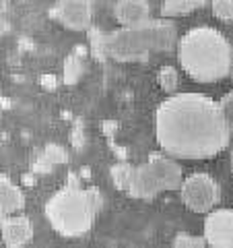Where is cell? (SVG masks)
<instances>
[{
  "label": "cell",
  "instance_id": "d6986e66",
  "mask_svg": "<svg viewBox=\"0 0 233 248\" xmlns=\"http://www.w3.org/2000/svg\"><path fill=\"white\" fill-rule=\"evenodd\" d=\"M211 9L219 21H233V0H211Z\"/></svg>",
  "mask_w": 233,
  "mask_h": 248
},
{
  "label": "cell",
  "instance_id": "e0dca14e",
  "mask_svg": "<svg viewBox=\"0 0 233 248\" xmlns=\"http://www.w3.org/2000/svg\"><path fill=\"white\" fill-rule=\"evenodd\" d=\"M89 48L91 54L95 56V60H107L105 56V33H102L99 29H89Z\"/></svg>",
  "mask_w": 233,
  "mask_h": 248
},
{
  "label": "cell",
  "instance_id": "2e32d148",
  "mask_svg": "<svg viewBox=\"0 0 233 248\" xmlns=\"http://www.w3.org/2000/svg\"><path fill=\"white\" fill-rule=\"evenodd\" d=\"M130 172H132V164L128 161H118V164H114L112 170H110V178H112V184L116 186L118 190L126 192L128 188V180H130Z\"/></svg>",
  "mask_w": 233,
  "mask_h": 248
},
{
  "label": "cell",
  "instance_id": "8fae6325",
  "mask_svg": "<svg viewBox=\"0 0 233 248\" xmlns=\"http://www.w3.org/2000/svg\"><path fill=\"white\" fill-rule=\"evenodd\" d=\"M114 17L122 27H134L151 21V6L146 0H116Z\"/></svg>",
  "mask_w": 233,
  "mask_h": 248
},
{
  "label": "cell",
  "instance_id": "9c48e42d",
  "mask_svg": "<svg viewBox=\"0 0 233 248\" xmlns=\"http://www.w3.org/2000/svg\"><path fill=\"white\" fill-rule=\"evenodd\" d=\"M0 232H2V244L9 248H21L29 244L33 240V223L29 217L15 213V215H6L0 221Z\"/></svg>",
  "mask_w": 233,
  "mask_h": 248
},
{
  "label": "cell",
  "instance_id": "ffe728a7",
  "mask_svg": "<svg viewBox=\"0 0 233 248\" xmlns=\"http://www.w3.org/2000/svg\"><path fill=\"white\" fill-rule=\"evenodd\" d=\"M42 155L50 161L54 168L60 166V164H64V161H66V151H64V147H60V145H48V147L44 149Z\"/></svg>",
  "mask_w": 233,
  "mask_h": 248
},
{
  "label": "cell",
  "instance_id": "52a82bcc",
  "mask_svg": "<svg viewBox=\"0 0 233 248\" xmlns=\"http://www.w3.org/2000/svg\"><path fill=\"white\" fill-rule=\"evenodd\" d=\"M203 236L213 248H233V209L208 211Z\"/></svg>",
  "mask_w": 233,
  "mask_h": 248
},
{
  "label": "cell",
  "instance_id": "3957f363",
  "mask_svg": "<svg viewBox=\"0 0 233 248\" xmlns=\"http://www.w3.org/2000/svg\"><path fill=\"white\" fill-rule=\"evenodd\" d=\"M177 42V29L172 19H151L143 25L105 33V56L116 62H145L153 52L174 50Z\"/></svg>",
  "mask_w": 233,
  "mask_h": 248
},
{
  "label": "cell",
  "instance_id": "7402d4cb",
  "mask_svg": "<svg viewBox=\"0 0 233 248\" xmlns=\"http://www.w3.org/2000/svg\"><path fill=\"white\" fill-rule=\"evenodd\" d=\"M85 143V135H83V128H81V124H76L74 130H73V147L74 149H81Z\"/></svg>",
  "mask_w": 233,
  "mask_h": 248
},
{
  "label": "cell",
  "instance_id": "cb8c5ba5",
  "mask_svg": "<svg viewBox=\"0 0 233 248\" xmlns=\"http://www.w3.org/2000/svg\"><path fill=\"white\" fill-rule=\"evenodd\" d=\"M116 130H118V124H116V122H103V133L110 137V139L114 137Z\"/></svg>",
  "mask_w": 233,
  "mask_h": 248
},
{
  "label": "cell",
  "instance_id": "484cf974",
  "mask_svg": "<svg viewBox=\"0 0 233 248\" xmlns=\"http://www.w3.org/2000/svg\"><path fill=\"white\" fill-rule=\"evenodd\" d=\"M9 2H11V0H2V11L9 9Z\"/></svg>",
  "mask_w": 233,
  "mask_h": 248
},
{
  "label": "cell",
  "instance_id": "ba28073f",
  "mask_svg": "<svg viewBox=\"0 0 233 248\" xmlns=\"http://www.w3.org/2000/svg\"><path fill=\"white\" fill-rule=\"evenodd\" d=\"M163 186L159 182L157 174L153 172V168L146 164L141 166H132V172H130V180H128V188H126V195L132 199H143V201H151L157 195H161Z\"/></svg>",
  "mask_w": 233,
  "mask_h": 248
},
{
  "label": "cell",
  "instance_id": "6da1fadb",
  "mask_svg": "<svg viewBox=\"0 0 233 248\" xmlns=\"http://www.w3.org/2000/svg\"><path fill=\"white\" fill-rule=\"evenodd\" d=\"M155 137L172 157L208 159L229 145L231 128L221 108L203 93H174L157 108Z\"/></svg>",
  "mask_w": 233,
  "mask_h": 248
},
{
  "label": "cell",
  "instance_id": "9a60e30c",
  "mask_svg": "<svg viewBox=\"0 0 233 248\" xmlns=\"http://www.w3.org/2000/svg\"><path fill=\"white\" fill-rule=\"evenodd\" d=\"M157 83L165 93L174 95V93L180 89V73H177L174 66H163L157 73Z\"/></svg>",
  "mask_w": 233,
  "mask_h": 248
},
{
  "label": "cell",
  "instance_id": "5b68a950",
  "mask_svg": "<svg viewBox=\"0 0 233 248\" xmlns=\"http://www.w3.org/2000/svg\"><path fill=\"white\" fill-rule=\"evenodd\" d=\"M182 203L194 213H208L219 205L221 201V186L217 184L208 174L196 172L182 182L180 188Z\"/></svg>",
  "mask_w": 233,
  "mask_h": 248
},
{
  "label": "cell",
  "instance_id": "7a4b0ae2",
  "mask_svg": "<svg viewBox=\"0 0 233 248\" xmlns=\"http://www.w3.org/2000/svg\"><path fill=\"white\" fill-rule=\"evenodd\" d=\"M177 60L190 79L198 83H215L231 73L233 50L221 31L213 27H196L177 42Z\"/></svg>",
  "mask_w": 233,
  "mask_h": 248
},
{
  "label": "cell",
  "instance_id": "8992f818",
  "mask_svg": "<svg viewBox=\"0 0 233 248\" xmlns=\"http://www.w3.org/2000/svg\"><path fill=\"white\" fill-rule=\"evenodd\" d=\"M50 17L71 31H89L93 21V0H58Z\"/></svg>",
  "mask_w": 233,
  "mask_h": 248
},
{
  "label": "cell",
  "instance_id": "7c38bea8",
  "mask_svg": "<svg viewBox=\"0 0 233 248\" xmlns=\"http://www.w3.org/2000/svg\"><path fill=\"white\" fill-rule=\"evenodd\" d=\"M23 209H25V195L21 186L4 174L0 178V217L21 213Z\"/></svg>",
  "mask_w": 233,
  "mask_h": 248
},
{
  "label": "cell",
  "instance_id": "4fadbf2b",
  "mask_svg": "<svg viewBox=\"0 0 233 248\" xmlns=\"http://www.w3.org/2000/svg\"><path fill=\"white\" fill-rule=\"evenodd\" d=\"M206 0H163L161 6V17L174 19V17H184L194 11L203 9Z\"/></svg>",
  "mask_w": 233,
  "mask_h": 248
},
{
  "label": "cell",
  "instance_id": "5bb4252c",
  "mask_svg": "<svg viewBox=\"0 0 233 248\" xmlns=\"http://www.w3.org/2000/svg\"><path fill=\"white\" fill-rule=\"evenodd\" d=\"M87 52L81 46L76 48L73 54H68L64 58V64H62V75H64V83L66 85H76L81 81V77L85 73V66H83V54Z\"/></svg>",
  "mask_w": 233,
  "mask_h": 248
},
{
  "label": "cell",
  "instance_id": "30bf717a",
  "mask_svg": "<svg viewBox=\"0 0 233 248\" xmlns=\"http://www.w3.org/2000/svg\"><path fill=\"white\" fill-rule=\"evenodd\" d=\"M146 164H149L153 168V172L157 174L163 190H180L182 188L184 174H182L180 164H177L172 155H167L165 151L151 153L149 159H146Z\"/></svg>",
  "mask_w": 233,
  "mask_h": 248
},
{
  "label": "cell",
  "instance_id": "44dd1931",
  "mask_svg": "<svg viewBox=\"0 0 233 248\" xmlns=\"http://www.w3.org/2000/svg\"><path fill=\"white\" fill-rule=\"evenodd\" d=\"M219 108H221V114H223L225 122H227V126L231 128V133H233V91H229L227 95L221 99Z\"/></svg>",
  "mask_w": 233,
  "mask_h": 248
},
{
  "label": "cell",
  "instance_id": "4316f807",
  "mask_svg": "<svg viewBox=\"0 0 233 248\" xmlns=\"http://www.w3.org/2000/svg\"><path fill=\"white\" fill-rule=\"evenodd\" d=\"M231 168H233V151H231Z\"/></svg>",
  "mask_w": 233,
  "mask_h": 248
},
{
  "label": "cell",
  "instance_id": "603a6c76",
  "mask_svg": "<svg viewBox=\"0 0 233 248\" xmlns=\"http://www.w3.org/2000/svg\"><path fill=\"white\" fill-rule=\"evenodd\" d=\"M56 77H54V75H44L42 77V87L44 89H48V91H54V89H56Z\"/></svg>",
  "mask_w": 233,
  "mask_h": 248
},
{
  "label": "cell",
  "instance_id": "d4e9b609",
  "mask_svg": "<svg viewBox=\"0 0 233 248\" xmlns=\"http://www.w3.org/2000/svg\"><path fill=\"white\" fill-rule=\"evenodd\" d=\"M23 180H25V184H33V178H31V176H25Z\"/></svg>",
  "mask_w": 233,
  "mask_h": 248
},
{
  "label": "cell",
  "instance_id": "ac0fdd59",
  "mask_svg": "<svg viewBox=\"0 0 233 248\" xmlns=\"http://www.w3.org/2000/svg\"><path fill=\"white\" fill-rule=\"evenodd\" d=\"M172 246L175 248H203L208 246L204 236H192V234H177L172 240Z\"/></svg>",
  "mask_w": 233,
  "mask_h": 248
},
{
  "label": "cell",
  "instance_id": "277c9868",
  "mask_svg": "<svg viewBox=\"0 0 233 248\" xmlns=\"http://www.w3.org/2000/svg\"><path fill=\"white\" fill-rule=\"evenodd\" d=\"M103 209V197L97 188L64 186L45 203V219L64 238H81L93 228Z\"/></svg>",
  "mask_w": 233,
  "mask_h": 248
}]
</instances>
